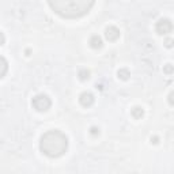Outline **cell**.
<instances>
[{
  "instance_id": "8992f818",
  "label": "cell",
  "mask_w": 174,
  "mask_h": 174,
  "mask_svg": "<svg viewBox=\"0 0 174 174\" xmlns=\"http://www.w3.org/2000/svg\"><path fill=\"white\" fill-rule=\"evenodd\" d=\"M94 101H95V98H94V95L91 94V93H82L80 94V97H79V102H80V105L83 108H90L91 105L94 104Z\"/></svg>"
},
{
  "instance_id": "5b68a950",
  "label": "cell",
  "mask_w": 174,
  "mask_h": 174,
  "mask_svg": "<svg viewBox=\"0 0 174 174\" xmlns=\"http://www.w3.org/2000/svg\"><path fill=\"white\" fill-rule=\"evenodd\" d=\"M105 37H106L108 41L110 42H114L120 38V30L117 29L116 26H109L106 30H105Z\"/></svg>"
},
{
  "instance_id": "7a4b0ae2",
  "label": "cell",
  "mask_w": 174,
  "mask_h": 174,
  "mask_svg": "<svg viewBox=\"0 0 174 174\" xmlns=\"http://www.w3.org/2000/svg\"><path fill=\"white\" fill-rule=\"evenodd\" d=\"M68 148V138L66 134L57 129L45 132L41 136L40 140V150L42 154H45L49 158H59L66 154Z\"/></svg>"
},
{
  "instance_id": "8fae6325",
  "label": "cell",
  "mask_w": 174,
  "mask_h": 174,
  "mask_svg": "<svg viewBox=\"0 0 174 174\" xmlns=\"http://www.w3.org/2000/svg\"><path fill=\"white\" fill-rule=\"evenodd\" d=\"M163 72H165L166 75H170L174 72V67L172 66V64H166V66H163Z\"/></svg>"
},
{
  "instance_id": "4fadbf2b",
  "label": "cell",
  "mask_w": 174,
  "mask_h": 174,
  "mask_svg": "<svg viewBox=\"0 0 174 174\" xmlns=\"http://www.w3.org/2000/svg\"><path fill=\"white\" fill-rule=\"evenodd\" d=\"M2 64H3V72H2V78H3L6 75V72H7V66H8L4 57H2Z\"/></svg>"
},
{
  "instance_id": "52a82bcc",
  "label": "cell",
  "mask_w": 174,
  "mask_h": 174,
  "mask_svg": "<svg viewBox=\"0 0 174 174\" xmlns=\"http://www.w3.org/2000/svg\"><path fill=\"white\" fill-rule=\"evenodd\" d=\"M88 44H90V46L93 48V49H101L102 45H104V42H102V38L100 36H93L90 38V41H88Z\"/></svg>"
},
{
  "instance_id": "30bf717a",
  "label": "cell",
  "mask_w": 174,
  "mask_h": 174,
  "mask_svg": "<svg viewBox=\"0 0 174 174\" xmlns=\"http://www.w3.org/2000/svg\"><path fill=\"white\" fill-rule=\"evenodd\" d=\"M78 76H79V79L82 82H86L90 79V71L86 70V68H83V70H80L79 72H78Z\"/></svg>"
},
{
  "instance_id": "9c48e42d",
  "label": "cell",
  "mask_w": 174,
  "mask_h": 174,
  "mask_svg": "<svg viewBox=\"0 0 174 174\" xmlns=\"http://www.w3.org/2000/svg\"><path fill=\"white\" fill-rule=\"evenodd\" d=\"M117 76H118V79H121V80H128L131 74H129L128 68H121V70L117 71Z\"/></svg>"
},
{
  "instance_id": "7c38bea8",
  "label": "cell",
  "mask_w": 174,
  "mask_h": 174,
  "mask_svg": "<svg viewBox=\"0 0 174 174\" xmlns=\"http://www.w3.org/2000/svg\"><path fill=\"white\" fill-rule=\"evenodd\" d=\"M163 44H165L166 48H173V46H174V40H173V38H166Z\"/></svg>"
},
{
  "instance_id": "9a60e30c",
  "label": "cell",
  "mask_w": 174,
  "mask_h": 174,
  "mask_svg": "<svg viewBox=\"0 0 174 174\" xmlns=\"http://www.w3.org/2000/svg\"><path fill=\"white\" fill-rule=\"evenodd\" d=\"M168 101H169V104L172 105V106H174V91H172V93L169 94V97H168Z\"/></svg>"
},
{
  "instance_id": "ba28073f",
  "label": "cell",
  "mask_w": 174,
  "mask_h": 174,
  "mask_svg": "<svg viewBox=\"0 0 174 174\" xmlns=\"http://www.w3.org/2000/svg\"><path fill=\"white\" fill-rule=\"evenodd\" d=\"M131 114H132V117H134V118L139 120V118H142L143 116H144V109L140 108V106H135L134 109H132Z\"/></svg>"
},
{
  "instance_id": "3957f363",
  "label": "cell",
  "mask_w": 174,
  "mask_h": 174,
  "mask_svg": "<svg viewBox=\"0 0 174 174\" xmlns=\"http://www.w3.org/2000/svg\"><path fill=\"white\" fill-rule=\"evenodd\" d=\"M32 105L37 112H46L52 105L50 98L45 94H38L32 100Z\"/></svg>"
},
{
  "instance_id": "5bb4252c",
  "label": "cell",
  "mask_w": 174,
  "mask_h": 174,
  "mask_svg": "<svg viewBox=\"0 0 174 174\" xmlns=\"http://www.w3.org/2000/svg\"><path fill=\"white\" fill-rule=\"evenodd\" d=\"M90 134L93 136H98V135H100V128H98V127H91L90 128Z\"/></svg>"
},
{
  "instance_id": "277c9868",
  "label": "cell",
  "mask_w": 174,
  "mask_h": 174,
  "mask_svg": "<svg viewBox=\"0 0 174 174\" xmlns=\"http://www.w3.org/2000/svg\"><path fill=\"white\" fill-rule=\"evenodd\" d=\"M155 30H156V33L161 34V36L172 33L173 32V23H172V20L168 19V18H161L158 22H156Z\"/></svg>"
},
{
  "instance_id": "2e32d148",
  "label": "cell",
  "mask_w": 174,
  "mask_h": 174,
  "mask_svg": "<svg viewBox=\"0 0 174 174\" xmlns=\"http://www.w3.org/2000/svg\"><path fill=\"white\" fill-rule=\"evenodd\" d=\"M151 143L158 144V143H159V138H158V136H152V138H151Z\"/></svg>"
},
{
  "instance_id": "6da1fadb",
  "label": "cell",
  "mask_w": 174,
  "mask_h": 174,
  "mask_svg": "<svg viewBox=\"0 0 174 174\" xmlns=\"http://www.w3.org/2000/svg\"><path fill=\"white\" fill-rule=\"evenodd\" d=\"M49 7L64 19H78L93 8L95 0H48Z\"/></svg>"
}]
</instances>
